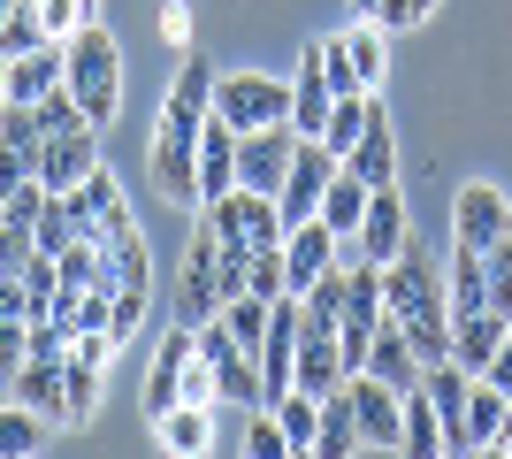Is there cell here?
Here are the masks:
<instances>
[{"instance_id":"11","label":"cell","mask_w":512,"mask_h":459,"mask_svg":"<svg viewBox=\"0 0 512 459\" xmlns=\"http://www.w3.org/2000/svg\"><path fill=\"white\" fill-rule=\"evenodd\" d=\"M352 245H360L375 268H390L413 245L406 238V199H398V184H375V192H367V215H360V238H352Z\"/></svg>"},{"instance_id":"49","label":"cell","mask_w":512,"mask_h":459,"mask_svg":"<svg viewBox=\"0 0 512 459\" xmlns=\"http://www.w3.org/2000/svg\"><path fill=\"white\" fill-rule=\"evenodd\" d=\"M8 8H16V0H0V16H8Z\"/></svg>"},{"instance_id":"8","label":"cell","mask_w":512,"mask_h":459,"mask_svg":"<svg viewBox=\"0 0 512 459\" xmlns=\"http://www.w3.org/2000/svg\"><path fill=\"white\" fill-rule=\"evenodd\" d=\"M92 169H100V123H77V131L39 138V184L46 192H77Z\"/></svg>"},{"instance_id":"12","label":"cell","mask_w":512,"mask_h":459,"mask_svg":"<svg viewBox=\"0 0 512 459\" xmlns=\"http://www.w3.org/2000/svg\"><path fill=\"white\" fill-rule=\"evenodd\" d=\"M8 391H16V406H31L39 421L62 429L69 421V360H39V352H31V360L8 375Z\"/></svg>"},{"instance_id":"40","label":"cell","mask_w":512,"mask_h":459,"mask_svg":"<svg viewBox=\"0 0 512 459\" xmlns=\"http://www.w3.org/2000/svg\"><path fill=\"white\" fill-rule=\"evenodd\" d=\"M39 16H46V39L62 46V39H77V31L92 23V8L85 0H39Z\"/></svg>"},{"instance_id":"45","label":"cell","mask_w":512,"mask_h":459,"mask_svg":"<svg viewBox=\"0 0 512 459\" xmlns=\"http://www.w3.org/2000/svg\"><path fill=\"white\" fill-rule=\"evenodd\" d=\"M482 375H490L497 391H505V398H512V329H505V345H497V360H490V368H482Z\"/></svg>"},{"instance_id":"25","label":"cell","mask_w":512,"mask_h":459,"mask_svg":"<svg viewBox=\"0 0 512 459\" xmlns=\"http://www.w3.org/2000/svg\"><path fill=\"white\" fill-rule=\"evenodd\" d=\"M314 452H321V459H352V452H367L360 414H352V391H344V383L321 398V437H314Z\"/></svg>"},{"instance_id":"32","label":"cell","mask_w":512,"mask_h":459,"mask_svg":"<svg viewBox=\"0 0 512 459\" xmlns=\"http://www.w3.org/2000/svg\"><path fill=\"white\" fill-rule=\"evenodd\" d=\"M268 414L283 421V437H291V459L314 452V437H321V398H314V391H299V383H291V391H283Z\"/></svg>"},{"instance_id":"44","label":"cell","mask_w":512,"mask_h":459,"mask_svg":"<svg viewBox=\"0 0 512 459\" xmlns=\"http://www.w3.org/2000/svg\"><path fill=\"white\" fill-rule=\"evenodd\" d=\"M184 398H192V406H222V391H214V360H207V352H192V368H184Z\"/></svg>"},{"instance_id":"31","label":"cell","mask_w":512,"mask_h":459,"mask_svg":"<svg viewBox=\"0 0 512 459\" xmlns=\"http://www.w3.org/2000/svg\"><path fill=\"white\" fill-rule=\"evenodd\" d=\"M169 115H192V123H207V115H214V69H207V54H184V69H176V85H169Z\"/></svg>"},{"instance_id":"30","label":"cell","mask_w":512,"mask_h":459,"mask_svg":"<svg viewBox=\"0 0 512 459\" xmlns=\"http://www.w3.org/2000/svg\"><path fill=\"white\" fill-rule=\"evenodd\" d=\"M360 215H367V184L352 169H337V176H329V192H321V222L352 245V238H360Z\"/></svg>"},{"instance_id":"24","label":"cell","mask_w":512,"mask_h":459,"mask_svg":"<svg viewBox=\"0 0 512 459\" xmlns=\"http://www.w3.org/2000/svg\"><path fill=\"white\" fill-rule=\"evenodd\" d=\"M375 115H383V100H375V92H337V100H329V123H321V138H329V153H352L367 138V123H375Z\"/></svg>"},{"instance_id":"16","label":"cell","mask_w":512,"mask_h":459,"mask_svg":"<svg viewBox=\"0 0 512 459\" xmlns=\"http://www.w3.org/2000/svg\"><path fill=\"white\" fill-rule=\"evenodd\" d=\"M69 207H77V222H85V238H115V230H130V199H123V184L107 169H92L77 192H62Z\"/></svg>"},{"instance_id":"26","label":"cell","mask_w":512,"mask_h":459,"mask_svg":"<svg viewBox=\"0 0 512 459\" xmlns=\"http://www.w3.org/2000/svg\"><path fill=\"white\" fill-rule=\"evenodd\" d=\"M482 306H490V261L482 245L451 238V314H482Z\"/></svg>"},{"instance_id":"15","label":"cell","mask_w":512,"mask_h":459,"mask_svg":"<svg viewBox=\"0 0 512 459\" xmlns=\"http://www.w3.org/2000/svg\"><path fill=\"white\" fill-rule=\"evenodd\" d=\"M505 230H512V207H505L497 184H467V192L451 199V238L459 245H497Z\"/></svg>"},{"instance_id":"10","label":"cell","mask_w":512,"mask_h":459,"mask_svg":"<svg viewBox=\"0 0 512 459\" xmlns=\"http://www.w3.org/2000/svg\"><path fill=\"white\" fill-rule=\"evenodd\" d=\"M337 261H344V238L321 215L314 222H291V238H283V276H291V291H314Z\"/></svg>"},{"instance_id":"33","label":"cell","mask_w":512,"mask_h":459,"mask_svg":"<svg viewBox=\"0 0 512 459\" xmlns=\"http://www.w3.org/2000/svg\"><path fill=\"white\" fill-rule=\"evenodd\" d=\"M406 398V444H398V452H444V414H436V398L421 391V383H413V391H398Z\"/></svg>"},{"instance_id":"39","label":"cell","mask_w":512,"mask_h":459,"mask_svg":"<svg viewBox=\"0 0 512 459\" xmlns=\"http://www.w3.org/2000/svg\"><path fill=\"white\" fill-rule=\"evenodd\" d=\"M245 452L253 459H291V437H283V421L268 406H253V429H245Z\"/></svg>"},{"instance_id":"3","label":"cell","mask_w":512,"mask_h":459,"mask_svg":"<svg viewBox=\"0 0 512 459\" xmlns=\"http://www.w3.org/2000/svg\"><path fill=\"white\" fill-rule=\"evenodd\" d=\"M214 115L230 131H268V123H291V85L260 77V69H230L214 77Z\"/></svg>"},{"instance_id":"18","label":"cell","mask_w":512,"mask_h":459,"mask_svg":"<svg viewBox=\"0 0 512 459\" xmlns=\"http://www.w3.org/2000/svg\"><path fill=\"white\" fill-rule=\"evenodd\" d=\"M222 192H237V131L222 115H207L199 123V207L222 199Z\"/></svg>"},{"instance_id":"43","label":"cell","mask_w":512,"mask_h":459,"mask_svg":"<svg viewBox=\"0 0 512 459\" xmlns=\"http://www.w3.org/2000/svg\"><path fill=\"white\" fill-rule=\"evenodd\" d=\"M92 406H100V368H85V360H69V421H85Z\"/></svg>"},{"instance_id":"20","label":"cell","mask_w":512,"mask_h":459,"mask_svg":"<svg viewBox=\"0 0 512 459\" xmlns=\"http://www.w3.org/2000/svg\"><path fill=\"white\" fill-rule=\"evenodd\" d=\"M505 314H497V306H482V314H451V360H459V368L467 375H482L497 360V345H505Z\"/></svg>"},{"instance_id":"37","label":"cell","mask_w":512,"mask_h":459,"mask_svg":"<svg viewBox=\"0 0 512 459\" xmlns=\"http://www.w3.org/2000/svg\"><path fill=\"white\" fill-rule=\"evenodd\" d=\"M146 299H153V284H123L115 291V299H107V329H115V337H138V322H146Z\"/></svg>"},{"instance_id":"9","label":"cell","mask_w":512,"mask_h":459,"mask_svg":"<svg viewBox=\"0 0 512 459\" xmlns=\"http://www.w3.org/2000/svg\"><path fill=\"white\" fill-rule=\"evenodd\" d=\"M222 314V276H214V230L199 222L192 230V253H184V284H176V322H214Z\"/></svg>"},{"instance_id":"34","label":"cell","mask_w":512,"mask_h":459,"mask_svg":"<svg viewBox=\"0 0 512 459\" xmlns=\"http://www.w3.org/2000/svg\"><path fill=\"white\" fill-rule=\"evenodd\" d=\"M31 46H46V16H39V0H16V8L0 16V54L16 62V54H31Z\"/></svg>"},{"instance_id":"48","label":"cell","mask_w":512,"mask_h":459,"mask_svg":"<svg viewBox=\"0 0 512 459\" xmlns=\"http://www.w3.org/2000/svg\"><path fill=\"white\" fill-rule=\"evenodd\" d=\"M352 8H360V16H367V8H375V0H352Z\"/></svg>"},{"instance_id":"46","label":"cell","mask_w":512,"mask_h":459,"mask_svg":"<svg viewBox=\"0 0 512 459\" xmlns=\"http://www.w3.org/2000/svg\"><path fill=\"white\" fill-rule=\"evenodd\" d=\"M490 452H505V459H512V406H505V429H497V444H490Z\"/></svg>"},{"instance_id":"47","label":"cell","mask_w":512,"mask_h":459,"mask_svg":"<svg viewBox=\"0 0 512 459\" xmlns=\"http://www.w3.org/2000/svg\"><path fill=\"white\" fill-rule=\"evenodd\" d=\"M0 108H8V54H0Z\"/></svg>"},{"instance_id":"6","label":"cell","mask_w":512,"mask_h":459,"mask_svg":"<svg viewBox=\"0 0 512 459\" xmlns=\"http://www.w3.org/2000/svg\"><path fill=\"white\" fill-rule=\"evenodd\" d=\"M337 169H344V161L329 153V138H299L291 176H283V192H276L283 222H314V215H321V192H329V176H337Z\"/></svg>"},{"instance_id":"36","label":"cell","mask_w":512,"mask_h":459,"mask_svg":"<svg viewBox=\"0 0 512 459\" xmlns=\"http://www.w3.org/2000/svg\"><path fill=\"white\" fill-rule=\"evenodd\" d=\"M268 306H276V299H260V291H237V299L222 306V322H230L237 345H253V352H260V337H268Z\"/></svg>"},{"instance_id":"14","label":"cell","mask_w":512,"mask_h":459,"mask_svg":"<svg viewBox=\"0 0 512 459\" xmlns=\"http://www.w3.org/2000/svg\"><path fill=\"white\" fill-rule=\"evenodd\" d=\"M192 352H199V329H192V322H176L169 337H161V352H153V375H146V421H153V414H169L176 398H184V368H192Z\"/></svg>"},{"instance_id":"29","label":"cell","mask_w":512,"mask_h":459,"mask_svg":"<svg viewBox=\"0 0 512 459\" xmlns=\"http://www.w3.org/2000/svg\"><path fill=\"white\" fill-rule=\"evenodd\" d=\"M54 85H62V46H54V39L8 62V100H46Z\"/></svg>"},{"instance_id":"17","label":"cell","mask_w":512,"mask_h":459,"mask_svg":"<svg viewBox=\"0 0 512 459\" xmlns=\"http://www.w3.org/2000/svg\"><path fill=\"white\" fill-rule=\"evenodd\" d=\"M421 352H413V337H406V322L398 314H383V329H375V345H367V375H383L390 391H413L421 383Z\"/></svg>"},{"instance_id":"2","label":"cell","mask_w":512,"mask_h":459,"mask_svg":"<svg viewBox=\"0 0 512 459\" xmlns=\"http://www.w3.org/2000/svg\"><path fill=\"white\" fill-rule=\"evenodd\" d=\"M62 85L85 100L92 123H115V108H123V54H115V39H107L100 23H85L77 39H62Z\"/></svg>"},{"instance_id":"27","label":"cell","mask_w":512,"mask_h":459,"mask_svg":"<svg viewBox=\"0 0 512 459\" xmlns=\"http://www.w3.org/2000/svg\"><path fill=\"white\" fill-rule=\"evenodd\" d=\"M54 268H62V284H69V291H115V284H123L100 238H77L69 253H54Z\"/></svg>"},{"instance_id":"35","label":"cell","mask_w":512,"mask_h":459,"mask_svg":"<svg viewBox=\"0 0 512 459\" xmlns=\"http://www.w3.org/2000/svg\"><path fill=\"white\" fill-rule=\"evenodd\" d=\"M46 429H54V421H39L31 406H0V459L39 452V444H46Z\"/></svg>"},{"instance_id":"7","label":"cell","mask_w":512,"mask_h":459,"mask_svg":"<svg viewBox=\"0 0 512 459\" xmlns=\"http://www.w3.org/2000/svg\"><path fill=\"white\" fill-rule=\"evenodd\" d=\"M344 391H352V414H360V437H367V452H398L406 444V398L390 391L383 375H344Z\"/></svg>"},{"instance_id":"41","label":"cell","mask_w":512,"mask_h":459,"mask_svg":"<svg viewBox=\"0 0 512 459\" xmlns=\"http://www.w3.org/2000/svg\"><path fill=\"white\" fill-rule=\"evenodd\" d=\"M23 360H31V322H23V314H0V383H8Z\"/></svg>"},{"instance_id":"23","label":"cell","mask_w":512,"mask_h":459,"mask_svg":"<svg viewBox=\"0 0 512 459\" xmlns=\"http://www.w3.org/2000/svg\"><path fill=\"white\" fill-rule=\"evenodd\" d=\"M344 169L360 176L367 192H375V184H398V138H390V115H375V123H367V138L344 153Z\"/></svg>"},{"instance_id":"42","label":"cell","mask_w":512,"mask_h":459,"mask_svg":"<svg viewBox=\"0 0 512 459\" xmlns=\"http://www.w3.org/2000/svg\"><path fill=\"white\" fill-rule=\"evenodd\" d=\"M39 176V153H23V146H0V207L16 199V184H31Z\"/></svg>"},{"instance_id":"38","label":"cell","mask_w":512,"mask_h":459,"mask_svg":"<svg viewBox=\"0 0 512 459\" xmlns=\"http://www.w3.org/2000/svg\"><path fill=\"white\" fill-rule=\"evenodd\" d=\"M482 261H490V306L512 322V230L497 245H482Z\"/></svg>"},{"instance_id":"19","label":"cell","mask_w":512,"mask_h":459,"mask_svg":"<svg viewBox=\"0 0 512 459\" xmlns=\"http://www.w3.org/2000/svg\"><path fill=\"white\" fill-rule=\"evenodd\" d=\"M329 69H321V46H306L299 54V77H291V131L299 138H321V123H329Z\"/></svg>"},{"instance_id":"21","label":"cell","mask_w":512,"mask_h":459,"mask_svg":"<svg viewBox=\"0 0 512 459\" xmlns=\"http://www.w3.org/2000/svg\"><path fill=\"white\" fill-rule=\"evenodd\" d=\"M505 406H512V398L497 391L490 375H474V383H467V414H459V452H490L497 429H505Z\"/></svg>"},{"instance_id":"28","label":"cell","mask_w":512,"mask_h":459,"mask_svg":"<svg viewBox=\"0 0 512 459\" xmlns=\"http://www.w3.org/2000/svg\"><path fill=\"white\" fill-rule=\"evenodd\" d=\"M337 39H344V62H352V77L375 92V85H383V69H390V31L367 16V23H352V31H337Z\"/></svg>"},{"instance_id":"22","label":"cell","mask_w":512,"mask_h":459,"mask_svg":"<svg viewBox=\"0 0 512 459\" xmlns=\"http://www.w3.org/2000/svg\"><path fill=\"white\" fill-rule=\"evenodd\" d=\"M153 437H161V452L199 459V452L214 444V406H192V398H176L169 414H153Z\"/></svg>"},{"instance_id":"13","label":"cell","mask_w":512,"mask_h":459,"mask_svg":"<svg viewBox=\"0 0 512 459\" xmlns=\"http://www.w3.org/2000/svg\"><path fill=\"white\" fill-rule=\"evenodd\" d=\"M344 375H352V368H344V352H337V329H321V322L299 314V360H291V383L314 391V398H329Z\"/></svg>"},{"instance_id":"1","label":"cell","mask_w":512,"mask_h":459,"mask_svg":"<svg viewBox=\"0 0 512 459\" xmlns=\"http://www.w3.org/2000/svg\"><path fill=\"white\" fill-rule=\"evenodd\" d=\"M383 306L406 322V337H413L421 360H451V291H444V276H436L428 253L406 245V253L383 268Z\"/></svg>"},{"instance_id":"4","label":"cell","mask_w":512,"mask_h":459,"mask_svg":"<svg viewBox=\"0 0 512 459\" xmlns=\"http://www.w3.org/2000/svg\"><path fill=\"white\" fill-rule=\"evenodd\" d=\"M153 184L176 207H199V123L192 115H161V131H153Z\"/></svg>"},{"instance_id":"5","label":"cell","mask_w":512,"mask_h":459,"mask_svg":"<svg viewBox=\"0 0 512 459\" xmlns=\"http://www.w3.org/2000/svg\"><path fill=\"white\" fill-rule=\"evenodd\" d=\"M291 153H299V131L291 123H268V131H237V184L245 192H283V176H291Z\"/></svg>"}]
</instances>
